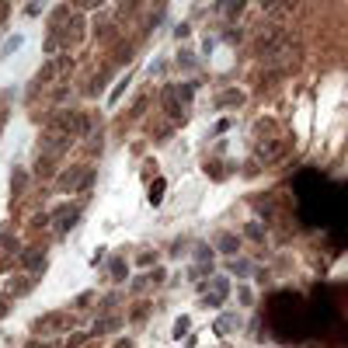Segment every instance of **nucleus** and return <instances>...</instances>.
Listing matches in <instances>:
<instances>
[{
  "label": "nucleus",
  "mask_w": 348,
  "mask_h": 348,
  "mask_svg": "<svg viewBox=\"0 0 348 348\" xmlns=\"http://www.w3.org/2000/svg\"><path fill=\"white\" fill-rule=\"evenodd\" d=\"M237 247H240V240H237L233 233H223V237H219V251L233 254V251H237Z\"/></svg>",
  "instance_id": "nucleus-11"
},
{
  "label": "nucleus",
  "mask_w": 348,
  "mask_h": 348,
  "mask_svg": "<svg viewBox=\"0 0 348 348\" xmlns=\"http://www.w3.org/2000/svg\"><path fill=\"white\" fill-rule=\"evenodd\" d=\"M59 219H56V230L63 233L66 230V227H73V223H77V209H73V206H66V209H59Z\"/></svg>",
  "instance_id": "nucleus-5"
},
{
  "label": "nucleus",
  "mask_w": 348,
  "mask_h": 348,
  "mask_svg": "<svg viewBox=\"0 0 348 348\" xmlns=\"http://www.w3.org/2000/svg\"><path fill=\"white\" fill-rule=\"evenodd\" d=\"M21 42H24L21 35H11V39L4 42V49H0V59H4V56H11V53H18V49H21Z\"/></svg>",
  "instance_id": "nucleus-12"
},
{
  "label": "nucleus",
  "mask_w": 348,
  "mask_h": 348,
  "mask_svg": "<svg viewBox=\"0 0 348 348\" xmlns=\"http://www.w3.org/2000/svg\"><path fill=\"white\" fill-rule=\"evenodd\" d=\"M286 45H289V35H286V32H279V28H271L268 35H261V39H258L254 53H258V56H275V53H282Z\"/></svg>",
  "instance_id": "nucleus-1"
},
{
  "label": "nucleus",
  "mask_w": 348,
  "mask_h": 348,
  "mask_svg": "<svg viewBox=\"0 0 348 348\" xmlns=\"http://www.w3.org/2000/svg\"><path fill=\"white\" fill-rule=\"evenodd\" d=\"M112 275H115V279H126V261H122V258L112 261Z\"/></svg>",
  "instance_id": "nucleus-14"
},
{
  "label": "nucleus",
  "mask_w": 348,
  "mask_h": 348,
  "mask_svg": "<svg viewBox=\"0 0 348 348\" xmlns=\"http://www.w3.org/2000/svg\"><path fill=\"white\" fill-rule=\"evenodd\" d=\"M216 105H219V108H240V105H244V94H240V91H223V94L216 97Z\"/></svg>",
  "instance_id": "nucleus-4"
},
{
  "label": "nucleus",
  "mask_w": 348,
  "mask_h": 348,
  "mask_svg": "<svg viewBox=\"0 0 348 348\" xmlns=\"http://www.w3.org/2000/svg\"><path fill=\"white\" fill-rule=\"evenodd\" d=\"M233 324H237V313H223V317L216 320V334H219V338H227V334L233 331Z\"/></svg>",
  "instance_id": "nucleus-8"
},
{
  "label": "nucleus",
  "mask_w": 348,
  "mask_h": 348,
  "mask_svg": "<svg viewBox=\"0 0 348 348\" xmlns=\"http://www.w3.org/2000/svg\"><path fill=\"white\" fill-rule=\"evenodd\" d=\"M21 265H24V268H39V265H45V254L42 251H24L21 254Z\"/></svg>",
  "instance_id": "nucleus-9"
},
{
  "label": "nucleus",
  "mask_w": 348,
  "mask_h": 348,
  "mask_svg": "<svg viewBox=\"0 0 348 348\" xmlns=\"http://www.w3.org/2000/svg\"><path fill=\"white\" fill-rule=\"evenodd\" d=\"M227 292H230V286H227V279H213V286H209V292H206V303H213V307H219V303L227 300Z\"/></svg>",
  "instance_id": "nucleus-3"
},
{
  "label": "nucleus",
  "mask_w": 348,
  "mask_h": 348,
  "mask_svg": "<svg viewBox=\"0 0 348 348\" xmlns=\"http://www.w3.org/2000/svg\"><path fill=\"white\" fill-rule=\"evenodd\" d=\"M261 11L271 14V18H286V11H282V4H279V0H261Z\"/></svg>",
  "instance_id": "nucleus-10"
},
{
  "label": "nucleus",
  "mask_w": 348,
  "mask_h": 348,
  "mask_svg": "<svg viewBox=\"0 0 348 348\" xmlns=\"http://www.w3.org/2000/svg\"><path fill=\"white\" fill-rule=\"evenodd\" d=\"M59 324H66V317L63 313H49V317H39V331H59Z\"/></svg>",
  "instance_id": "nucleus-6"
},
{
  "label": "nucleus",
  "mask_w": 348,
  "mask_h": 348,
  "mask_svg": "<svg viewBox=\"0 0 348 348\" xmlns=\"http://www.w3.org/2000/svg\"><path fill=\"white\" fill-rule=\"evenodd\" d=\"M181 334H188V317H181V320L174 324V338H181Z\"/></svg>",
  "instance_id": "nucleus-15"
},
{
  "label": "nucleus",
  "mask_w": 348,
  "mask_h": 348,
  "mask_svg": "<svg viewBox=\"0 0 348 348\" xmlns=\"http://www.w3.org/2000/svg\"><path fill=\"white\" fill-rule=\"evenodd\" d=\"M244 7H247V0H219V11H223L227 18H237Z\"/></svg>",
  "instance_id": "nucleus-7"
},
{
  "label": "nucleus",
  "mask_w": 348,
  "mask_h": 348,
  "mask_svg": "<svg viewBox=\"0 0 348 348\" xmlns=\"http://www.w3.org/2000/svg\"><path fill=\"white\" fill-rule=\"evenodd\" d=\"M279 4H282V11H286V14H289V11H296V7H300V0H279Z\"/></svg>",
  "instance_id": "nucleus-17"
},
{
  "label": "nucleus",
  "mask_w": 348,
  "mask_h": 348,
  "mask_svg": "<svg viewBox=\"0 0 348 348\" xmlns=\"http://www.w3.org/2000/svg\"><path fill=\"white\" fill-rule=\"evenodd\" d=\"M160 198H164V181H160V178H157L154 185H150V202H154V206H157V202H160Z\"/></svg>",
  "instance_id": "nucleus-13"
},
{
  "label": "nucleus",
  "mask_w": 348,
  "mask_h": 348,
  "mask_svg": "<svg viewBox=\"0 0 348 348\" xmlns=\"http://www.w3.org/2000/svg\"><path fill=\"white\" fill-rule=\"evenodd\" d=\"M233 271L237 275H247V261H233Z\"/></svg>",
  "instance_id": "nucleus-18"
},
{
  "label": "nucleus",
  "mask_w": 348,
  "mask_h": 348,
  "mask_svg": "<svg viewBox=\"0 0 348 348\" xmlns=\"http://www.w3.org/2000/svg\"><path fill=\"white\" fill-rule=\"evenodd\" d=\"M282 154H286V143H282V139H271L265 146H258V160H265V164H275Z\"/></svg>",
  "instance_id": "nucleus-2"
},
{
  "label": "nucleus",
  "mask_w": 348,
  "mask_h": 348,
  "mask_svg": "<svg viewBox=\"0 0 348 348\" xmlns=\"http://www.w3.org/2000/svg\"><path fill=\"white\" fill-rule=\"evenodd\" d=\"M247 237H254V240H261V237H265V230H261L258 223H247Z\"/></svg>",
  "instance_id": "nucleus-16"
}]
</instances>
